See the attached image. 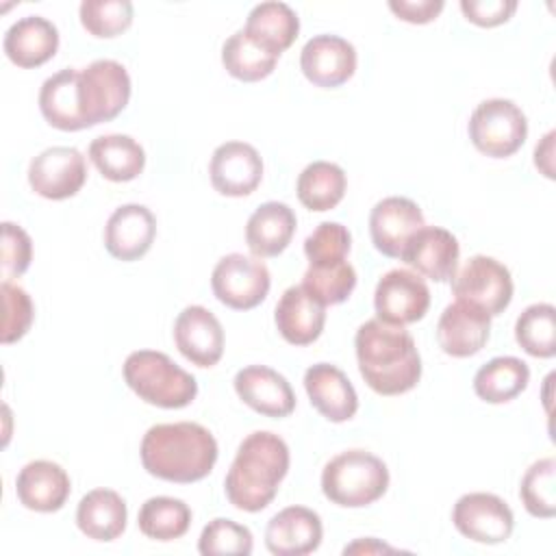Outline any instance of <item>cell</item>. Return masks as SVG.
<instances>
[{"mask_svg": "<svg viewBox=\"0 0 556 556\" xmlns=\"http://www.w3.org/2000/svg\"><path fill=\"white\" fill-rule=\"evenodd\" d=\"M122 371L132 393L159 408H185L198 395L195 378L156 350L130 352Z\"/></svg>", "mask_w": 556, "mask_h": 556, "instance_id": "obj_4", "label": "cell"}, {"mask_svg": "<svg viewBox=\"0 0 556 556\" xmlns=\"http://www.w3.org/2000/svg\"><path fill=\"white\" fill-rule=\"evenodd\" d=\"M2 48L9 61L17 67H39L56 54L59 30L41 15H26L7 28Z\"/></svg>", "mask_w": 556, "mask_h": 556, "instance_id": "obj_25", "label": "cell"}, {"mask_svg": "<svg viewBox=\"0 0 556 556\" xmlns=\"http://www.w3.org/2000/svg\"><path fill=\"white\" fill-rule=\"evenodd\" d=\"M211 185L228 198L250 195L263 180V159L245 141H226L213 150L208 163Z\"/></svg>", "mask_w": 556, "mask_h": 556, "instance_id": "obj_13", "label": "cell"}, {"mask_svg": "<svg viewBox=\"0 0 556 556\" xmlns=\"http://www.w3.org/2000/svg\"><path fill=\"white\" fill-rule=\"evenodd\" d=\"M460 11L467 22L482 26V28H493L513 17L517 11L515 0H460Z\"/></svg>", "mask_w": 556, "mask_h": 556, "instance_id": "obj_43", "label": "cell"}, {"mask_svg": "<svg viewBox=\"0 0 556 556\" xmlns=\"http://www.w3.org/2000/svg\"><path fill=\"white\" fill-rule=\"evenodd\" d=\"M348 178L345 172L330 161H313L308 163L295 182V193L302 206L315 213H324L334 208L345 195Z\"/></svg>", "mask_w": 556, "mask_h": 556, "instance_id": "obj_32", "label": "cell"}, {"mask_svg": "<svg viewBox=\"0 0 556 556\" xmlns=\"http://www.w3.org/2000/svg\"><path fill=\"white\" fill-rule=\"evenodd\" d=\"M130 76L113 59H98L78 74V98L85 126L115 119L130 100Z\"/></svg>", "mask_w": 556, "mask_h": 556, "instance_id": "obj_7", "label": "cell"}, {"mask_svg": "<svg viewBox=\"0 0 556 556\" xmlns=\"http://www.w3.org/2000/svg\"><path fill=\"white\" fill-rule=\"evenodd\" d=\"M304 389L313 408L332 424H343L358 410L356 389L337 365H311L304 371Z\"/></svg>", "mask_w": 556, "mask_h": 556, "instance_id": "obj_22", "label": "cell"}, {"mask_svg": "<svg viewBox=\"0 0 556 556\" xmlns=\"http://www.w3.org/2000/svg\"><path fill=\"white\" fill-rule=\"evenodd\" d=\"M128 508L124 497L113 489H93L85 493L76 508L78 530L93 541L109 543L124 534Z\"/></svg>", "mask_w": 556, "mask_h": 556, "instance_id": "obj_27", "label": "cell"}, {"mask_svg": "<svg viewBox=\"0 0 556 556\" xmlns=\"http://www.w3.org/2000/svg\"><path fill=\"white\" fill-rule=\"evenodd\" d=\"M252 547H254V536L250 528L226 517H217L208 521L202 528V534L198 539V552L202 556H215V554L248 556L252 554Z\"/></svg>", "mask_w": 556, "mask_h": 556, "instance_id": "obj_39", "label": "cell"}, {"mask_svg": "<svg viewBox=\"0 0 556 556\" xmlns=\"http://www.w3.org/2000/svg\"><path fill=\"white\" fill-rule=\"evenodd\" d=\"M78 74L80 70L63 67L48 76L39 89V111L56 130L74 132L87 128L78 98Z\"/></svg>", "mask_w": 556, "mask_h": 556, "instance_id": "obj_28", "label": "cell"}, {"mask_svg": "<svg viewBox=\"0 0 556 556\" xmlns=\"http://www.w3.org/2000/svg\"><path fill=\"white\" fill-rule=\"evenodd\" d=\"M280 337L291 345H311L326 324V306L302 285L289 287L274 311Z\"/></svg>", "mask_w": 556, "mask_h": 556, "instance_id": "obj_24", "label": "cell"}, {"mask_svg": "<svg viewBox=\"0 0 556 556\" xmlns=\"http://www.w3.org/2000/svg\"><path fill=\"white\" fill-rule=\"evenodd\" d=\"M389 489V469L367 450H348L330 458L321 471L324 495L343 508H363L378 502Z\"/></svg>", "mask_w": 556, "mask_h": 556, "instance_id": "obj_5", "label": "cell"}, {"mask_svg": "<svg viewBox=\"0 0 556 556\" xmlns=\"http://www.w3.org/2000/svg\"><path fill=\"white\" fill-rule=\"evenodd\" d=\"M271 276L265 263L239 252L222 256L211 274V289L215 298L235 311H250L258 306L267 298Z\"/></svg>", "mask_w": 556, "mask_h": 556, "instance_id": "obj_9", "label": "cell"}, {"mask_svg": "<svg viewBox=\"0 0 556 556\" xmlns=\"http://www.w3.org/2000/svg\"><path fill=\"white\" fill-rule=\"evenodd\" d=\"M89 159L111 182L135 180L146 167V150L130 135H100L89 143Z\"/></svg>", "mask_w": 556, "mask_h": 556, "instance_id": "obj_29", "label": "cell"}, {"mask_svg": "<svg viewBox=\"0 0 556 556\" xmlns=\"http://www.w3.org/2000/svg\"><path fill=\"white\" fill-rule=\"evenodd\" d=\"M421 226H426L421 208L417 202L402 195L382 198L369 213L371 243L380 254L389 258H400L406 241Z\"/></svg>", "mask_w": 556, "mask_h": 556, "instance_id": "obj_16", "label": "cell"}, {"mask_svg": "<svg viewBox=\"0 0 556 556\" xmlns=\"http://www.w3.org/2000/svg\"><path fill=\"white\" fill-rule=\"evenodd\" d=\"M33 261V241L28 232L13 224V222H2V258H0V271L2 280H13L20 278Z\"/></svg>", "mask_w": 556, "mask_h": 556, "instance_id": "obj_42", "label": "cell"}, {"mask_svg": "<svg viewBox=\"0 0 556 556\" xmlns=\"http://www.w3.org/2000/svg\"><path fill=\"white\" fill-rule=\"evenodd\" d=\"M85 180V156L72 146L46 148L28 165V185L46 200H67L83 189Z\"/></svg>", "mask_w": 556, "mask_h": 556, "instance_id": "obj_11", "label": "cell"}, {"mask_svg": "<svg viewBox=\"0 0 556 556\" xmlns=\"http://www.w3.org/2000/svg\"><path fill=\"white\" fill-rule=\"evenodd\" d=\"M458 239L441 226H421L404 245L400 261L434 282H447L458 269Z\"/></svg>", "mask_w": 556, "mask_h": 556, "instance_id": "obj_15", "label": "cell"}, {"mask_svg": "<svg viewBox=\"0 0 556 556\" xmlns=\"http://www.w3.org/2000/svg\"><path fill=\"white\" fill-rule=\"evenodd\" d=\"M513 278L504 263L493 256L476 254L452 278V293L456 300L482 308L495 317L508 308L513 300Z\"/></svg>", "mask_w": 556, "mask_h": 556, "instance_id": "obj_8", "label": "cell"}, {"mask_svg": "<svg viewBox=\"0 0 556 556\" xmlns=\"http://www.w3.org/2000/svg\"><path fill=\"white\" fill-rule=\"evenodd\" d=\"M515 339L526 354L552 358L556 354V308L547 302L523 308L515 321Z\"/></svg>", "mask_w": 556, "mask_h": 556, "instance_id": "obj_35", "label": "cell"}, {"mask_svg": "<svg viewBox=\"0 0 556 556\" xmlns=\"http://www.w3.org/2000/svg\"><path fill=\"white\" fill-rule=\"evenodd\" d=\"M467 132L478 152L506 159L526 143L528 117L513 100L489 98L473 109Z\"/></svg>", "mask_w": 556, "mask_h": 556, "instance_id": "obj_6", "label": "cell"}, {"mask_svg": "<svg viewBox=\"0 0 556 556\" xmlns=\"http://www.w3.org/2000/svg\"><path fill=\"white\" fill-rule=\"evenodd\" d=\"M354 552H358V554H371V552H393V547H389V545H384V543H380V541H376V539H361V541H356V543H352V545H348L345 549H343V554H354Z\"/></svg>", "mask_w": 556, "mask_h": 556, "instance_id": "obj_46", "label": "cell"}, {"mask_svg": "<svg viewBox=\"0 0 556 556\" xmlns=\"http://www.w3.org/2000/svg\"><path fill=\"white\" fill-rule=\"evenodd\" d=\"M243 30L280 56L300 33V17L289 4L269 0L252 7Z\"/></svg>", "mask_w": 556, "mask_h": 556, "instance_id": "obj_30", "label": "cell"}, {"mask_svg": "<svg viewBox=\"0 0 556 556\" xmlns=\"http://www.w3.org/2000/svg\"><path fill=\"white\" fill-rule=\"evenodd\" d=\"M143 469L167 482L191 484L206 478L217 463L215 437L195 421L156 424L141 439Z\"/></svg>", "mask_w": 556, "mask_h": 556, "instance_id": "obj_2", "label": "cell"}, {"mask_svg": "<svg viewBox=\"0 0 556 556\" xmlns=\"http://www.w3.org/2000/svg\"><path fill=\"white\" fill-rule=\"evenodd\" d=\"M443 0H389V9L404 22L428 24L443 11Z\"/></svg>", "mask_w": 556, "mask_h": 556, "instance_id": "obj_44", "label": "cell"}, {"mask_svg": "<svg viewBox=\"0 0 556 556\" xmlns=\"http://www.w3.org/2000/svg\"><path fill=\"white\" fill-rule=\"evenodd\" d=\"M137 526L148 539L167 543L187 534L191 526V508L178 497L156 495L141 504Z\"/></svg>", "mask_w": 556, "mask_h": 556, "instance_id": "obj_34", "label": "cell"}, {"mask_svg": "<svg viewBox=\"0 0 556 556\" xmlns=\"http://www.w3.org/2000/svg\"><path fill=\"white\" fill-rule=\"evenodd\" d=\"M302 287L311 291L324 306H334L352 295L356 287V269L345 258L308 263Z\"/></svg>", "mask_w": 556, "mask_h": 556, "instance_id": "obj_36", "label": "cell"}, {"mask_svg": "<svg viewBox=\"0 0 556 556\" xmlns=\"http://www.w3.org/2000/svg\"><path fill=\"white\" fill-rule=\"evenodd\" d=\"M78 15L89 35L111 39L132 24L135 9L130 0H85L78 7Z\"/></svg>", "mask_w": 556, "mask_h": 556, "instance_id": "obj_38", "label": "cell"}, {"mask_svg": "<svg viewBox=\"0 0 556 556\" xmlns=\"http://www.w3.org/2000/svg\"><path fill=\"white\" fill-rule=\"evenodd\" d=\"M454 528L469 541L497 545L510 539L515 515L510 506L495 493H465L452 508Z\"/></svg>", "mask_w": 556, "mask_h": 556, "instance_id": "obj_10", "label": "cell"}, {"mask_svg": "<svg viewBox=\"0 0 556 556\" xmlns=\"http://www.w3.org/2000/svg\"><path fill=\"white\" fill-rule=\"evenodd\" d=\"M239 400L258 415L282 419L295 410V393L289 380L267 365H248L235 374Z\"/></svg>", "mask_w": 556, "mask_h": 556, "instance_id": "obj_18", "label": "cell"}, {"mask_svg": "<svg viewBox=\"0 0 556 556\" xmlns=\"http://www.w3.org/2000/svg\"><path fill=\"white\" fill-rule=\"evenodd\" d=\"M298 219L285 202H263L245 224V243L252 256L271 258L287 250Z\"/></svg>", "mask_w": 556, "mask_h": 556, "instance_id": "obj_26", "label": "cell"}, {"mask_svg": "<svg viewBox=\"0 0 556 556\" xmlns=\"http://www.w3.org/2000/svg\"><path fill=\"white\" fill-rule=\"evenodd\" d=\"M2 330H0V341L4 345L20 341L28 330L35 319V306L30 295L20 287L9 280H2Z\"/></svg>", "mask_w": 556, "mask_h": 556, "instance_id": "obj_40", "label": "cell"}, {"mask_svg": "<svg viewBox=\"0 0 556 556\" xmlns=\"http://www.w3.org/2000/svg\"><path fill=\"white\" fill-rule=\"evenodd\" d=\"M530 367L517 356H495L473 376V391L486 404H506L526 391Z\"/></svg>", "mask_w": 556, "mask_h": 556, "instance_id": "obj_31", "label": "cell"}, {"mask_svg": "<svg viewBox=\"0 0 556 556\" xmlns=\"http://www.w3.org/2000/svg\"><path fill=\"white\" fill-rule=\"evenodd\" d=\"M289 445L269 430L248 434L226 473L224 489L228 502L243 513L267 508L289 471Z\"/></svg>", "mask_w": 556, "mask_h": 556, "instance_id": "obj_3", "label": "cell"}, {"mask_svg": "<svg viewBox=\"0 0 556 556\" xmlns=\"http://www.w3.org/2000/svg\"><path fill=\"white\" fill-rule=\"evenodd\" d=\"M554 137L556 132L549 130L541 143H536L534 148V165L541 169V174H545L547 178H554Z\"/></svg>", "mask_w": 556, "mask_h": 556, "instance_id": "obj_45", "label": "cell"}, {"mask_svg": "<svg viewBox=\"0 0 556 556\" xmlns=\"http://www.w3.org/2000/svg\"><path fill=\"white\" fill-rule=\"evenodd\" d=\"M350 248H352V235L339 222H321L304 239V254L308 263L341 261L350 254Z\"/></svg>", "mask_w": 556, "mask_h": 556, "instance_id": "obj_41", "label": "cell"}, {"mask_svg": "<svg viewBox=\"0 0 556 556\" xmlns=\"http://www.w3.org/2000/svg\"><path fill=\"white\" fill-rule=\"evenodd\" d=\"M174 343L189 363L213 367L224 354V328L208 308L191 304L174 321Z\"/></svg>", "mask_w": 556, "mask_h": 556, "instance_id": "obj_17", "label": "cell"}, {"mask_svg": "<svg viewBox=\"0 0 556 556\" xmlns=\"http://www.w3.org/2000/svg\"><path fill=\"white\" fill-rule=\"evenodd\" d=\"M523 508L539 519L556 515V460L552 456L534 460L519 484Z\"/></svg>", "mask_w": 556, "mask_h": 556, "instance_id": "obj_37", "label": "cell"}, {"mask_svg": "<svg viewBox=\"0 0 556 556\" xmlns=\"http://www.w3.org/2000/svg\"><path fill=\"white\" fill-rule=\"evenodd\" d=\"M358 371L378 395H402L421 378V356L404 326L367 319L354 337Z\"/></svg>", "mask_w": 556, "mask_h": 556, "instance_id": "obj_1", "label": "cell"}, {"mask_svg": "<svg viewBox=\"0 0 556 556\" xmlns=\"http://www.w3.org/2000/svg\"><path fill=\"white\" fill-rule=\"evenodd\" d=\"M156 237V219L143 204L117 206L104 226L106 252L124 263L139 261L152 248Z\"/></svg>", "mask_w": 556, "mask_h": 556, "instance_id": "obj_19", "label": "cell"}, {"mask_svg": "<svg viewBox=\"0 0 556 556\" xmlns=\"http://www.w3.org/2000/svg\"><path fill=\"white\" fill-rule=\"evenodd\" d=\"M374 308L380 321L393 326H408L430 308V289L426 280L410 269L387 271L374 291Z\"/></svg>", "mask_w": 556, "mask_h": 556, "instance_id": "obj_12", "label": "cell"}, {"mask_svg": "<svg viewBox=\"0 0 556 556\" xmlns=\"http://www.w3.org/2000/svg\"><path fill=\"white\" fill-rule=\"evenodd\" d=\"M356 48L339 35H315L300 52L302 74L321 89L348 83L356 72Z\"/></svg>", "mask_w": 556, "mask_h": 556, "instance_id": "obj_14", "label": "cell"}, {"mask_svg": "<svg viewBox=\"0 0 556 556\" xmlns=\"http://www.w3.org/2000/svg\"><path fill=\"white\" fill-rule=\"evenodd\" d=\"M321 517L306 506H287L265 528V545L274 556H306L321 545Z\"/></svg>", "mask_w": 556, "mask_h": 556, "instance_id": "obj_21", "label": "cell"}, {"mask_svg": "<svg viewBox=\"0 0 556 556\" xmlns=\"http://www.w3.org/2000/svg\"><path fill=\"white\" fill-rule=\"evenodd\" d=\"M72 493L67 471L52 460H30L15 478V495L20 504L35 513H56Z\"/></svg>", "mask_w": 556, "mask_h": 556, "instance_id": "obj_23", "label": "cell"}, {"mask_svg": "<svg viewBox=\"0 0 556 556\" xmlns=\"http://www.w3.org/2000/svg\"><path fill=\"white\" fill-rule=\"evenodd\" d=\"M491 334V317L467 302H452L443 308L437 324L439 348L454 358L478 354Z\"/></svg>", "mask_w": 556, "mask_h": 556, "instance_id": "obj_20", "label": "cell"}, {"mask_svg": "<svg viewBox=\"0 0 556 556\" xmlns=\"http://www.w3.org/2000/svg\"><path fill=\"white\" fill-rule=\"evenodd\" d=\"M278 59V54L269 52L243 28L232 33L222 46V63L226 72L243 83H256L267 78L274 72Z\"/></svg>", "mask_w": 556, "mask_h": 556, "instance_id": "obj_33", "label": "cell"}]
</instances>
